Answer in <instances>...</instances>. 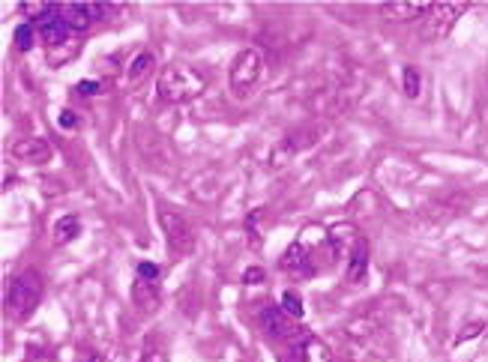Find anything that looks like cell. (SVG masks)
<instances>
[{"instance_id":"8","label":"cell","mask_w":488,"mask_h":362,"mask_svg":"<svg viewBox=\"0 0 488 362\" xmlns=\"http://www.w3.org/2000/svg\"><path fill=\"white\" fill-rule=\"evenodd\" d=\"M261 327L270 338H288L291 341L297 336L294 318H288V311L282 306H264L261 308Z\"/></svg>"},{"instance_id":"4","label":"cell","mask_w":488,"mask_h":362,"mask_svg":"<svg viewBox=\"0 0 488 362\" xmlns=\"http://www.w3.org/2000/svg\"><path fill=\"white\" fill-rule=\"evenodd\" d=\"M159 225H162V234L168 240V251H171V258L192 255L195 251V230L186 222V216L162 207L159 210Z\"/></svg>"},{"instance_id":"15","label":"cell","mask_w":488,"mask_h":362,"mask_svg":"<svg viewBox=\"0 0 488 362\" xmlns=\"http://www.w3.org/2000/svg\"><path fill=\"white\" fill-rule=\"evenodd\" d=\"M61 18L75 30V34H84L87 27L96 24L87 4H61Z\"/></svg>"},{"instance_id":"24","label":"cell","mask_w":488,"mask_h":362,"mask_svg":"<svg viewBox=\"0 0 488 362\" xmlns=\"http://www.w3.org/2000/svg\"><path fill=\"white\" fill-rule=\"evenodd\" d=\"M61 126H63V129H75V126H78V117H75L73 112H63V114H61Z\"/></svg>"},{"instance_id":"11","label":"cell","mask_w":488,"mask_h":362,"mask_svg":"<svg viewBox=\"0 0 488 362\" xmlns=\"http://www.w3.org/2000/svg\"><path fill=\"white\" fill-rule=\"evenodd\" d=\"M153 66H156V54L153 52H147V48L135 52L132 57H129L126 69H123V84L126 87H138L147 75L153 73Z\"/></svg>"},{"instance_id":"23","label":"cell","mask_w":488,"mask_h":362,"mask_svg":"<svg viewBox=\"0 0 488 362\" xmlns=\"http://www.w3.org/2000/svg\"><path fill=\"white\" fill-rule=\"evenodd\" d=\"M135 276L144 279V281H159V279H162V269H159L156 264H151V260H142L138 269H135Z\"/></svg>"},{"instance_id":"9","label":"cell","mask_w":488,"mask_h":362,"mask_svg":"<svg viewBox=\"0 0 488 362\" xmlns=\"http://www.w3.org/2000/svg\"><path fill=\"white\" fill-rule=\"evenodd\" d=\"M315 138H317V132H312V129H303V132H294V135H288L285 141H278L273 156H270V165H276V168L288 165L297 153H300V150H306L308 144H312Z\"/></svg>"},{"instance_id":"10","label":"cell","mask_w":488,"mask_h":362,"mask_svg":"<svg viewBox=\"0 0 488 362\" xmlns=\"http://www.w3.org/2000/svg\"><path fill=\"white\" fill-rule=\"evenodd\" d=\"M13 156L31 165H45L52 159V144L45 138H22L13 144Z\"/></svg>"},{"instance_id":"22","label":"cell","mask_w":488,"mask_h":362,"mask_svg":"<svg viewBox=\"0 0 488 362\" xmlns=\"http://www.w3.org/2000/svg\"><path fill=\"white\" fill-rule=\"evenodd\" d=\"M420 87H423L420 73H416L414 66H405V93H407V99H416V96H420Z\"/></svg>"},{"instance_id":"14","label":"cell","mask_w":488,"mask_h":362,"mask_svg":"<svg viewBox=\"0 0 488 362\" xmlns=\"http://www.w3.org/2000/svg\"><path fill=\"white\" fill-rule=\"evenodd\" d=\"M368 273V243L360 237L351 249V255H347V281L356 285V281H363Z\"/></svg>"},{"instance_id":"7","label":"cell","mask_w":488,"mask_h":362,"mask_svg":"<svg viewBox=\"0 0 488 362\" xmlns=\"http://www.w3.org/2000/svg\"><path fill=\"white\" fill-rule=\"evenodd\" d=\"M285 269L288 276H294V279H312L315 276V255H312V249H308L303 240H297V243L288 246V251L282 255V264H278Z\"/></svg>"},{"instance_id":"19","label":"cell","mask_w":488,"mask_h":362,"mask_svg":"<svg viewBox=\"0 0 488 362\" xmlns=\"http://www.w3.org/2000/svg\"><path fill=\"white\" fill-rule=\"evenodd\" d=\"M261 219H264V210H252L246 216V234L252 240V249H261Z\"/></svg>"},{"instance_id":"12","label":"cell","mask_w":488,"mask_h":362,"mask_svg":"<svg viewBox=\"0 0 488 362\" xmlns=\"http://www.w3.org/2000/svg\"><path fill=\"white\" fill-rule=\"evenodd\" d=\"M132 303L142 315H153V311L162 306V297H159V281H144L135 276L132 285Z\"/></svg>"},{"instance_id":"13","label":"cell","mask_w":488,"mask_h":362,"mask_svg":"<svg viewBox=\"0 0 488 362\" xmlns=\"http://www.w3.org/2000/svg\"><path fill=\"white\" fill-rule=\"evenodd\" d=\"M428 13V4H381V15L390 22H423Z\"/></svg>"},{"instance_id":"26","label":"cell","mask_w":488,"mask_h":362,"mask_svg":"<svg viewBox=\"0 0 488 362\" xmlns=\"http://www.w3.org/2000/svg\"><path fill=\"white\" fill-rule=\"evenodd\" d=\"M96 90H99V84H93V82H84V84H78V87H75V93L91 96V93H96Z\"/></svg>"},{"instance_id":"25","label":"cell","mask_w":488,"mask_h":362,"mask_svg":"<svg viewBox=\"0 0 488 362\" xmlns=\"http://www.w3.org/2000/svg\"><path fill=\"white\" fill-rule=\"evenodd\" d=\"M261 279H264V273H261V269H258V267H252V269H249V273L243 276L246 285H255V281H261Z\"/></svg>"},{"instance_id":"17","label":"cell","mask_w":488,"mask_h":362,"mask_svg":"<svg viewBox=\"0 0 488 362\" xmlns=\"http://www.w3.org/2000/svg\"><path fill=\"white\" fill-rule=\"evenodd\" d=\"M78 45H82V39H73V43H66L61 48H52V52H48V64H52V66H66L69 60L78 54Z\"/></svg>"},{"instance_id":"6","label":"cell","mask_w":488,"mask_h":362,"mask_svg":"<svg viewBox=\"0 0 488 362\" xmlns=\"http://www.w3.org/2000/svg\"><path fill=\"white\" fill-rule=\"evenodd\" d=\"M288 362H333V354L312 333H297L288 341Z\"/></svg>"},{"instance_id":"5","label":"cell","mask_w":488,"mask_h":362,"mask_svg":"<svg viewBox=\"0 0 488 362\" xmlns=\"http://www.w3.org/2000/svg\"><path fill=\"white\" fill-rule=\"evenodd\" d=\"M467 13V4H428V13L420 22V36L428 43H437L453 30V24Z\"/></svg>"},{"instance_id":"3","label":"cell","mask_w":488,"mask_h":362,"mask_svg":"<svg viewBox=\"0 0 488 362\" xmlns=\"http://www.w3.org/2000/svg\"><path fill=\"white\" fill-rule=\"evenodd\" d=\"M261 73H264V57L258 48H243L240 54L234 57L231 64V73H228V82H231V93L237 99H246L252 90L261 82Z\"/></svg>"},{"instance_id":"20","label":"cell","mask_w":488,"mask_h":362,"mask_svg":"<svg viewBox=\"0 0 488 362\" xmlns=\"http://www.w3.org/2000/svg\"><path fill=\"white\" fill-rule=\"evenodd\" d=\"M39 34V30L34 27V22H24L15 27V45L22 48V52H27V48H34V36Z\"/></svg>"},{"instance_id":"21","label":"cell","mask_w":488,"mask_h":362,"mask_svg":"<svg viewBox=\"0 0 488 362\" xmlns=\"http://www.w3.org/2000/svg\"><path fill=\"white\" fill-rule=\"evenodd\" d=\"M282 308L288 311V318L300 320V318H303V299H300V294H294V290H288V294L282 297Z\"/></svg>"},{"instance_id":"2","label":"cell","mask_w":488,"mask_h":362,"mask_svg":"<svg viewBox=\"0 0 488 362\" xmlns=\"http://www.w3.org/2000/svg\"><path fill=\"white\" fill-rule=\"evenodd\" d=\"M43 279H39L36 269H24L18 273L13 281H9V290H6V315L13 320H27L43 303Z\"/></svg>"},{"instance_id":"1","label":"cell","mask_w":488,"mask_h":362,"mask_svg":"<svg viewBox=\"0 0 488 362\" xmlns=\"http://www.w3.org/2000/svg\"><path fill=\"white\" fill-rule=\"evenodd\" d=\"M156 90H159V96H162V103L183 105L204 93L207 78H204V73H198V69L189 64H168L162 73H159Z\"/></svg>"},{"instance_id":"18","label":"cell","mask_w":488,"mask_h":362,"mask_svg":"<svg viewBox=\"0 0 488 362\" xmlns=\"http://www.w3.org/2000/svg\"><path fill=\"white\" fill-rule=\"evenodd\" d=\"M138 362H168V354H165V347L159 345V338H147L144 341V347H142V357H138Z\"/></svg>"},{"instance_id":"16","label":"cell","mask_w":488,"mask_h":362,"mask_svg":"<svg viewBox=\"0 0 488 362\" xmlns=\"http://www.w3.org/2000/svg\"><path fill=\"white\" fill-rule=\"evenodd\" d=\"M82 234V219L78 216H63V219H57V225H54V243L57 246H66V243H73V240Z\"/></svg>"}]
</instances>
